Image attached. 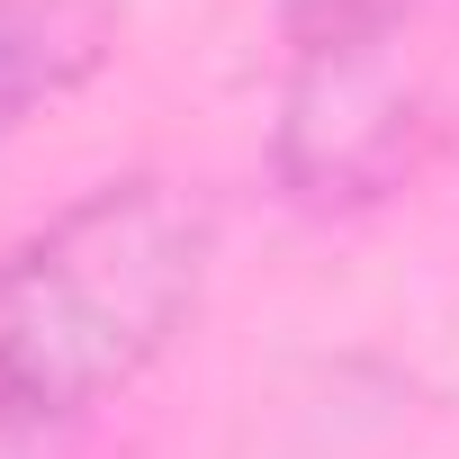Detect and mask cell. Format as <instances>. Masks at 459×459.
Wrapping results in <instances>:
<instances>
[{
  "label": "cell",
  "mask_w": 459,
  "mask_h": 459,
  "mask_svg": "<svg viewBox=\"0 0 459 459\" xmlns=\"http://www.w3.org/2000/svg\"><path fill=\"white\" fill-rule=\"evenodd\" d=\"M414 0H280V37L298 64H325V55H378L396 46Z\"/></svg>",
  "instance_id": "cell-4"
},
{
  "label": "cell",
  "mask_w": 459,
  "mask_h": 459,
  "mask_svg": "<svg viewBox=\"0 0 459 459\" xmlns=\"http://www.w3.org/2000/svg\"><path fill=\"white\" fill-rule=\"evenodd\" d=\"M280 171L298 198H369L405 171V91L387 82V46L298 64L280 117Z\"/></svg>",
  "instance_id": "cell-2"
},
{
  "label": "cell",
  "mask_w": 459,
  "mask_h": 459,
  "mask_svg": "<svg viewBox=\"0 0 459 459\" xmlns=\"http://www.w3.org/2000/svg\"><path fill=\"white\" fill-rule=\"evenodd\" d=\"M216 280V198L126 171L0 244V459L117 405Z\"/></svg>",
  "instance_id": "cell-1"
},
{
  "label": "cell",
  "mask_w": 459,
  "mask_h": 459,
  "mask_svg": "<svg viewBox=\"0 0 459 459\" xmlns=\"http://www.w3.org/2000/svg\"><path fill=\"white\" fill-rule=\"evenodd\" d=\"M126 28V0H0V153L64 108Z\"/></svg>",
  "instance_id": "cell-3"
}]
</instances>
